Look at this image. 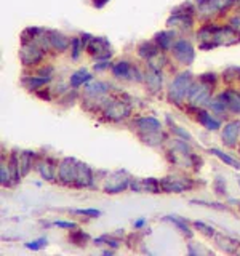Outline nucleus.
Returning a JSON list of instances; mask_svg holds the SVG:
<instances>
[{"instance_id":"nucleus-17","label":"nucleus","mask_w":240,"mask_h":256,"mask_svg":"<svg viewBox=\"0 0 240 256\" xmlns=\"http://www.w3.org/2000/svg\"><path fill=\"white\" fill-rule=\"evenodd\" d=\"M148 84L150 85V88L152 90H157V88L162 85V78L158 77V72H157V69H154L152 68L149 72H148Z\"/></svg>"},{"instance_id":"nucleus-6","label":"nucleus","mask_w":240,"mask_h":256,"mask_svg":"<svg viewBox=\"0 0 240 256\" xmlns=\"http://www.w3.org/2000/svg\"><path fill=\"white\" fill-rule=\"evenodd\" d=\"M189 101L192 104H205L210 101V85L204 82L198 85H192L189 92Z\"/></svg>"},{"instance_id":"nucleus-15","label":"nucleus","mask_w":240,"mask_h":256,"mask_svg":"<svg viewBox=\"0 0 240 256\" xmlns=\"http://www.w3.org/2000/svg\"><path fill=\"white\" fill-rule=\"evenodd\" d=\"M198 120H200V124H202L205 128H208V130H216V128H220L218 120H214L210 114H206V112H200Z\"/></svg>"},{"instance_id":"nucleus-3","label":"nucleus","mask_w":240,"mask_h":256,"mask_svg":"<svg viewBox=\"0 0 240 256\" xmlns=\"http://www.w3.org/2000/svg\"><path fill=\"white\" fill-rule=\"evenodd\" d=\"M173 54L174 58L182 64H190L194 61V48L186 40H178L173 45Z\"/></svg>"},{"instance_id":"nucleus-25","label":"nucleus","mask_w":240,"mask_h":256,"mask_svg":"<svg viewBox=\"0 0 240 256\" xmlns=\"http://www.w3.org/2000/svg\"><path fill=\"white\" fill-rule=\"evenodd\" d=\"M108 90V85L104 84H93L90 86H86V92L90 94H101V93H106Z\"/></svg>"},{"instance_id":"nucleus-30","label":"nucleus","mask_w":240,"mask_h":256,"mask_svg":"<svg viewBox=\"0 0 240 256\" xmlns=\"http://www.w3.org/2000/svg\"><path fill=\"white\" fill-rule=\"evenodd\" d=\"M44 244H46L45 238H40V240H36V242H29L28 244V248H32V250H38L40 246H42Z\"/></svg>"},{"instance_id":"nucleus-13","label":"nucleus","mask_w":240,"mask_h":256,"mask_svg":"<svg viewBox=\"0 0 240 256\" xmlns=\"http://www.w3.org/2000/svg\"><path fill=\"white\" fill-rule=\"evenodd\" d=\"M88 50L93 54H101V52H108V42L102 38H92L90 44H88Z\"/></svg>"},{"instance_id":"nucleus-27","label":"nucleus","mask_w":240,"mask_h":256,"mask_svg":"<svg viewBox=\"0 0 240 256\" xmlns=\"http://www.w3.org/2000/svg\"><path fill=\"white\" fill-rule=\"evenodd\" d=\"M18 164H20V166L22 168L21 173H22V174H26V173H28V170H29V166H30V162H29V154H22V156L20 157V160H18Z\"/></svg>"},{"instance_id":"nucleus-10","label":"nucleus","mask_w":240,"mask_h":256,"mask_svg":"<svg viewBox=\"0 0 240 256\" xmlns=\"http://www.w3.org/2000/svg\"><path fill=\"white\" fill-rule=\"evenodd\" d=\"M136 125L140 126V130L142 132H148V133H157L160 130V124L157 122L156 118L152 117H144V118H140Z\"/></svg>"},{"instance_id":"nucleus-34","label":"nucleus","mask_w":240,"mask_h":256,"mask_svg":"<svg viewBox=\"0 0 240 256\" xmlns=\"http://www.w3.org/2000/svg\"><path fill=\"white\" fill-rule=\"evenodd\" d=\"M230 28L234 30H237V32H240V16H237V18H234L230 21Z\"/></svg>"},{"instance_id":"nucleus-8","label":"nucleus","mask_w":240,"mask_h":256,"mask_svg":"<svg viewBox=\"0 0 240 256\" xmlns=\"http://www.w3.org/2000/svg\"><path fill=\"white\" fill-rule=\"evenodd\" d=\"M126 186H128V180L122 178V173H116L110 180H108L106 190L110 192V194H117V192L124 190Z\"/></svg>"},{"instance_id":"nucleus-20","label":"nucleus","mask_w":240,"mask_h":256,"mask_svg":"<svg viewBox=\"0 0 240 256\" xmlns=\"http://www.w3.org/2000/svg\"><path fill=\"white\" fill-rule=\"evenodd\" d=\"M212 154H214L216 157H220L224 164H228V165L234 166V168H240V164H238V162H236L234 158H230L229 156H226L224 152H221V150H218V149H212Z\"/></svg>"},{"instance_id":"nucleus-35","label":"nucleus","mask_w":240,"mask_h":256,"mask_svg":"<svg viewBox=\"0 0 240 256\" xmlns=\"http://www.w3.org/2000/svg\"><path fill=\"white\" fill-rule=\"evenodd\" d=\"M197 228H198V229H204V232H206L208 236H213V228L205 226L204 222H197Z\"/></svg>"},{"instance_id":"nucleus-28","label":"nucleus","mask_w":240,"mask_h":256,"mask_svg":"<svg viewBox=\"0 0 240 256\" xmlns=\"http://www.w3.org/2000/svg\"><path fill=\"white\" fill-rule=\"evenodd\" d=\"M77 213L78 214H85V216H100L101 214V212H98V210H92V208H85V210H77Z\"/></svg>"},{"instance_id":"nucleus-24","label":"nucleus","mask_w":240,"mask_h":256,"mask_svg":"<svg viewBox=\"0 0 240 256\" xmlns=\"http://www.w3.org/2000/svg\"><path fill=\"white\" fill-rule=\"evenodd\" d=\"M181 24L182 28H189V26H192V21H190V18H186V16H180V14H176V16H173V18H170L168 20V24Z\"/></svg>"},{"instance_id":"nucleus-31","label":"nucleus","mask_w":240,"mask_h":256,"mask_svg":"<svg viewBox=\"0 0 240 256\" xmlns=\"http://www.w3.org/2000/svg\"><path fill=\"white\" fill-rule=\"evenodd\" d=\"M0 174H2V184H4V186L10 182V181H8V180H10V176H8V168L5 165H2V168H0Z\"/></svg>"},{"instance_id":"nucleus-36","label":"nucleus","mask_w":240,"mask_h":256,"mask_svg":"<svg viewBox=\"0 0 240 256\" xmlns=\"http://www.w3.org/2000/svg\"><path fill=\"white\" fill-rule=\"evenodd\" d=\"M94 2H96V0H94ZM108 2V0H100V2L98 4H96V6H102L104 4H106Z\"/></svg>"},{"instance_id":"nucleus-4","label":"nucleus","mask_w":240,"mask_h":256,"mask_svg":"<svg viewBox=\"0 0 240 256\" xmlns=\"http://www.w3.org/2000/svg\"><path fill=\"white\" fill-rule=\"evenodd\" d=\"M78 164L74 158H64L60 166V178L62 182H76Z\"/></svg>"},{"instance_id":"nucleus-1","label":"nucleus","mask_w":240,"mask_h":256,"mask_svg":"<svg viewBox=\"0 0 240 256\" xmlns=\"http://www.w3.org/2000/svg\"><path fill=\"white\" fill-rule=\"evenodd\" d=\"M190 88H192L190 74H181L173 80V84L170 86V98L176 104H180L184 98H186V94H189Z\"/></svg>"},{"instance_id":"nucleus-2","label":"nucleus","mask_w":240,"mask_h":256,"mask_svg":"<svg viewBox=\"0 0 240 256\" xmlns=\"http://www.w3.org/2000/svg\"><path fill=\"white\" fill-rule=\"evenodd\" d=\"M240 38L232 28H213V42L216 45H232Z\"/></svg>"},{"instance_id":"nucleus-26","label":"nucleus","mask_w":240,"mask_h":256,"mask_svg":"<svg viewBox=\"0 0 240 256\" xmlns=\"http://www.w3.org/2000/svg\"><path fill=\"white\" fill-rule=\"evenodd\" d=\"M38 170H40V174H42L45 180H53V172H52L53 166H50L48 164H42Z\"/></svg>"},{"instance_id":"nucleus-19","label":"nucleus","mask_w":240,"mask_h":256,"mask_svg":"<svg viewBox=\"0 0 240 256\" xmlns=\"http://www.w3.org/2000/svg\"><path fill=\"white\" fill-rule=\"evenodd\" d=\"M173 34L172 32H160L157 36V42L162 48H170L172 46V42H173Z\"/></svg>"},{"instance_id":"nucleus-7","label":"nucleus","mask_w":240,"mask_h":256,"mask_svg":"<svg viewBox=\"0 0 240 256\" xmlns=\"http://www.w3.org/2000/svg\"><path fill=\"white\" fill-rule=\"evenodd\" d=\"M238 133H240V122H230L224 126V132H222V140L228 146H234L237 138H238Z\"/></svg>"},{"instance_id":"nucleus-32","label":"nucleus","mask_w":240,"mask_h":256,"mask_svg":"<svg viewBox=\"0 0 240 256\" xmlns=\"http://www.w3.org/2000/svg\"><path fill=\"white\" fill-rule=\"evenodd\" d=\"M170 220H172V221H173V222L176 224V226H178V228H180V229H181L182 232H186V234H188V236H190V232H189L188 226H184V224H182L181 221H178V220H176V218H170Z\"/></svg>"},{"instance_id":"nucleus-33","label":"nucleus","mask_w":240,"mask_h":256,"mask_svg":"<svg viewBox=\"0 0 240 256\" xmlns=\"http://www.w3.org/2000/svg\"><path fill=\"white\" fill-rule=\"evenodd\" d=\"M54 224H56V226H60V228H66V229L76 228V224H74V222H66V221H56Z\"/></svg>"},{"instance_id":"nucleus-5","label":"nucleus","mask_w":240,"mask_h":256,"mask_svg":"<svg viewBox=\"0 0 240 256\" xmlns=\"http://www.w3.org/2000/svg\"><path fill=\"white\" fill-rule=\"evenodd\" d=\"M44 58V52L42 48H38L36 44H26L21 50V60L26 66H30V64H36L40 60Z\"/></svg>"},{"instance_id":"nucleus-18","label":"nucleus","mask_w":240,"mask_h":256,"mask_svg":"<svg viewBox=\"0 0 240 256\" xmlns=\"http://www.w3.org/2000/svg\"><path fill=\"white\" fill-rule=\"evenodd\" d=\"M90 78H92V76L88 74V72L78 70V72H76V74L70 77V85L72 86H78L80 84H84V82H86V80H90Z\"/></svg>"},{"instance_id":"nucleus-9","label":"nucleus","mask_w":240,"mask_h":256,"mask_svg":"<svg viewBox=\"0 0 240 256\" xmlns=\"http://www.w3.org/2000/svg\"><path fill=\"white\" fill-rule=\"evenodd\" d=\"M128 112H130V109H128V106L125 102H120V101H116L112 102L110 106L106 110V116L114 118V120H118V118H124L128 116Z\"/></svg>"},{"instance_id":"nucleus-14","label":"nucleus","mask_w":240,"mask_h":256,"mask_svg":"<svg viewBox=\"0 0 240 256\" xmlns=\"http://www.w3.org/2000/svg\"><path fill=\"white\" fill-rule=\"evenodd\" d=\"M224 96H226V101H228V109L240 114V94L234 92H228V93H224Z\"/></svg>"},{"instance_id":"nucleus-22","label":"nucleus","mask_w":240,"mask_h":256,"mask_svg":"<svg viewBox=\"0 0 240 256\" xmlns=\"http://www.w3.org/2000/svg\"><path fill=\"white\" fill-rule=\"evenodd\" d=\"M48 80H50V77H40V78H37V77H32V78H28L26 80V84L29 85V88L30 90H37L38 86H42V85H45Z\"/></svg>"},{"instance_id":"nucleus-16","label":"nucleus","mask_w":240,"mask_h":256,"mask_svg":"<svg viewBox=\"0 0 240 256\" xmlns=\"http://www.w3.org/2000/svg\"><path fill=\"white\" fill-rule=\"evenodd\" d=\"M112 72H114V76L118 77V78H125L128 77V74H130V64L128 62H117L114 68H112Z\"/></svg>"},{"instance_id":"nucleus-12","label":"nucleus","mask_w":240,"mask_h":256,"mask_svg":"<svg viewBox=\"0 0 240 256\" xmlns=\"http://www.w3.org/2000/svg\"><path fill=\"white\" fill-rule=\"evenodd\" d=\"M50 42L54 48H58V50H66V48L69 46V38L64 37L62 34H60V32H52L50 34Z\"/></svg>"},{"instance_id":"nucleus-21","label":"nucleus","mask_w":240,"mask_h":256,"mask_svg":"<svg viewBox=\"0 0 240 256\" xmlns=\"http://www.w3.org/2000/svg\"><path fill=\"white\" fill-rule=\"evenodd\" d=\"M162 186L166 192H181L184 189L182 184H180L178 181H173V180H165Z\"/></svg>"},{"instance_id":"nucleus-23","label":"nucleus","mask_w":240,"mask_h":256,"mask_svg":"<svg viewBox=\"0 0 240 256\" xmlns=\"http://www.w3.org/2000/svg\"><path fill=\"white\" fill-rule=\"evenodd\" d=\"M140 54L142 56V58H152V56H156L157 54V50L154 46H152L150 44H142L140 46Z\"/></svg>"},{"instance_id":"nucleus-29","label":"nucleus","mask_w":240,"mask_h":256,"mask_svg":"<svg viewBox=\"0 0 240 256\" xmlns=\"http://www.w3.org/2000/svg\"><path fill=\"white\" fill-rule=\"evenodd\" d=\"M70 45H72V58L77 60L78 58V38H72Z\"/></svg>"},{"instance_id":"nucleus-11","label":"nucleus","mask_w":240,"mask_h":256,"mask_svg":"<svg viewBox=\"0 0 240 256\" xmlns=\"http://www.w3.org/2000/svg\"><path fill=\"white\" fill-rule=\"evenodd\" d=\"M92 181V173H90V168L84 164H78V172H77V180L76 182L78 186H86V184H90Z\"/></svg>"}]
</instances>
